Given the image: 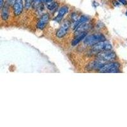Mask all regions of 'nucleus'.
Segmentation results:
<instances>
[{
	"label": "nucleus",
	"mask_w": 127,
	"mask_h": 127,
	"mask_svg": "<svg viewBox=\"0 0 127 127\" xmlns=\"http://www.w3.org/2000/svg\"><path fill=\"white\" fill-rule=\"evenodd\" d=\"M13 13L15 15L18 16L22 13L24 10V5L22 0H15L13 4Z\"/></svg>",
	"instance_id": "obj_6"
},
{
	"label": "nucleus",
	"mask_w": 127,
	"mask_h": 127,
	"mask_svg": "<svg viewBox=\"0 0 127 127\" xmlns=\"http://www.w3.org/2000/svg\"><path fill=\"white\" fill-rule=\"evenodd\" d=\"M50 20V15L47 13L44 14L41 16V17L39 19V21L37 23L36 27L39 29H43L47 25L48 22Z\"/></svg>",
	"instance_id": "obj_8"
},
{
	"label": "nucleus",
	"mask_w": 127,
	"mask_h": 127,
	"mask_svg": "<svg viewBox=\"0 0 127 127\" xmlns=\"http://www.w3.org/2000/svg\"><path fill=\"white\" fill-rule=\"evenodd\" d=\"M42 3V0H33V3L32 4H34L33 6H34L35 8L38 7V6L40 5Z\"/></svg>",
	"instance_id": "obj_15"
},
{
	"label": "nucleus",
	"mask_w": 127,
	"mask_h": 127,
	"mask_svg": "<svg viewBox=\"0 0 127 127\" xmlns=\"http://www.w3.org/2000/svg\"><path fill=\"white\" fill-rule=\"evenodd\" d=\"M68 10H69V8H68L67 6H62V7H61V8H60L59 11L57 16L55 17V20H56V21L59 22L62 19L64 16L65 15V14H67V13L68 12Z\"/></svg>",
	"instance_id": "obj_9"
},
{
	"label": "nucleus",
	"mask_w": 127,
	"mask_h": 127,
	"mask_svg": "<svg viewBox=\"0 0 127 127\" xmlns=\"http://www.w3.org/2000/svg\"><path fill=\"white\" fill-rule=\"evenodd\" d=\"M87 36V32H83V33L77 35L76 38H75V39H74V40L72 41V45H73V46H76V45H77L78 43H79V42L81 41L83 39H85Z\"/></svg>",
	"instance_id": "obj_11"
},
{
	"label": "nucleus",
	"mask_w": 127,
	"mask_h": 127,
	"mask_svg": "<svg viewBox=\"0 0 127 127\" xmlns=\"http://www.w3.org/2000/svg\"><path fill=\"white\" fill-rule=\"evenodd\" d=\"M112 48H113V46L110 44L109 42L104 40L102 41L98 42L97 44L93 45L92 50L93 52L98 53V52H102V51L111 50Z\"/></svg>",
	"instance_id": "obj_4"
},
{
	"label": "nucleus",
	"mask_w": 127,
	"mask_h": 127,
	"mask_svg": "<svg viewBox=\"0 0 127 127\" xmlns=\"http://www.w3.org/2000/svg\"><path fill=\"white\" fill-rule=\"evenodd\" d=\"M105 40V37L102 34H93L88 36H86L84 39V43L88 46H93L100 41Z\"/></svg>",
	"instance_id": "obj_2"
},
{
	"label": "nucleus",
	"mask_w": 127,
	"mask_h": 127,
	"mask_svg": "<svg viewBox=\"0 0 127 127\" xmlns=\"http://www.w3.org/2000/svg\"><path fill=\"white\" fill-rule=\"evenodd\" d=\"M113 2V4H114V6H119V5H120V3H119L117 1H116V0H114Z\"/></svg>",
	"instance_id": "obj_19"
},
{
	"label": "nucleus",
	"mask_w": 127,
	"mask_h": 127,
	"mask_svg": "<svg viewBox=\"0 0 127 127\" xmlns=\"http://www.w3.org/2000/svg\"><path fill=\"white\" fill-rule=\"evenodd\" d=\"M126 15L127 16V12H126Z\"/></svg>",
	"instance_id": "obj_21"
},
{
	"label": "nucleus",
	"mask_w": 127,
	"mask_h": 127,
	"mask_svg": "<svg viewBox=\"0 0 127 127\" xmlns=\"http://www.w3.org/2000/svg\"><path fill=\"white\" fill-rule=\"evenodd\" d=\"M105 64V62L102 61L100 60L97 59L96 61H94L87 65V69L90 71H92V70H98L100 68L102 67Z\"/></svg>",
	"instance_id": "obj_7"
},
{
	"label": "nucleus",
	"mask_w": 127,
	"mask_h": 127,
	"mask_svg": "<svg viewBox=\"0 0 127 127\" xmlns=\"http://www.w3.org/2000/svg\"><path fill=\"white\" fill-rule=\"evenodd\" d=\"M9 8L8 7L7 5H4L3 7L2 8L1 13V16L3 20H7L9 17Z\"/></svg>",
	"instance_id": "obj_12"
},
{
	"label": "nucleus",
	"mask_w": 127,
	"mask_h": 127,
	"mask_svg": "<svg viewBox=\"0 0 127 127\" xmlns=\"http://www.w3.org/2000/svg\"><path fill=\"white\" fill-rule=\"evenodd\" d=\"M88 20V18L87 17V16L85 15H82L80 17L79 19H78V20H76L73 26V29L74 30H75L77 28L79 27L80 25H81L82 24H83L84 22H87V20Z\"/></svg>",
	"instance_id": "obj_10"
},
{
	"label": "nucleus",
	"mask_w": 127,
	"mask_h": 127,
	"mask_svg": "<svg viewBox=\"0 0 127 127\" xmlns=\"http://www.w3.org/2000/svg\"><path fill=\"white\" fill-rule=\"evenodd\" d=\"M33 3V0H25L24 8L26 10H28L31 8V5Z\"/></svg>",
	"instance_id": "obj_14"
},
{
	"label": "nucleus",
	"mask_w": 127,
	"mask_h": 127,
	"mask_svg": "<svg viewBox=\"0 0 127 127\" xmlns=\"http://www.w3.org/2000/svg\"><path fill=\"white\" fill-rule=\"evenodd\" d=\"M7 1L10 4H13V3H14V2L15 1V0H7Z\"/></svg>",
	"instance_id": "obj_20"
},
{
	"label": "nucleus",
	"mask_w": 127,
	"mask_h": 127,
	"mask_svg": "<svg viewBox=\"0 0 127 127\" xmlns=\"http://www.w3.org/2000/svg\"><path fill=\"white\" fill-rule=\"evenodd\" d=\"M120 64L118 62H110L106 64H104L102 67L98 70V72L101 73H113V72H119V69Z\"/></svg>",
	"instance_id": "obj_1"
},
{
	"label": "nucleus",
	"mask_w": 127,
	"mask_h": 127,
	"mask_svg": "<svg viewBox=\"0 0 127 127\" xmlns=\"http://www.w3.org/2000/svg\"><path fill=\"white\" fill-rule=\"evenodd\" d=\"M4 5V0H0V9H1Z\"/></svg>",
	"instance_id": "obj_18"
},
{
	"label": "nucleus",
	"mask_w": 127,
	"mask_h": 127,
	"mask_svg": "<svg viewBox=\"0 0 127 127\" xmlns=\"http://www.w3.org/2000/svg\"><path fill=\"white\" fill-rule=\"evenodd\" d=\"M70 21L66 20L62 23L61 25V28L57 31L56 33V36L58 38H62L64 36H65L67 33L68 31L70 28Z\"/></svg>",
	"instance_id": "obj_5"
},
{
	"label": "nucleus",
	"mask_w": 127,
	"mask_h": 127,
	"mask_svg": "<svg viewBox=\"0 0 127 127\" xmlns=\"http://www.w3.org/2000/svg\"><path fill=\"white\" fill-rule=\"evenodd\" d=\"M52 1H53V0H42V3H46V4H48Z\"/></svg>",
	"instance_id": "obj_16"
},
{
	"label": "nucleus",
	"mask_w": 127,
	"mask_h": 127,
	"mask_svg": "<svg viewBox=\"0 0 127 127\" xmlns=\"http://www.w3.org/2000/svg\"><path fill=\"white\" fill-rule=\"evenodd\" d=\"M97 59L104 62H112L116 59V55L111 50H106L97 53Z\"/></svg>",
	"instance_id": "obj_3"
},
{
	"label": "nucleus",
	"mask_w": 127,
	"mask_h": 127,
	"mask_svg": "<svg viewBox=\"0 0 127 127\" xmlns=\"http://www.w3.org/2000/svg\"><path fill=\"white\" fill-rule=\"evenodd\" d=\"M47 8L50 11H53V10H56L58 8V4L56 2H51V3L47 4Z\"/></svg>",
	"instance_id": "obj_13"
},
{
	"label": "nucleus",
	"mask_w": 127,
	"mask_h": 127,
	"mask_svg": "<svg viewBox=\"0 0 127 127\" xmlns=\"http://www.w3.org/2000/svg\"><path fill=\"white\" fill-rule=\"evenodd\" d=\"M118 1L120 3H121V4H123V5H126L127 4V0H118Z\"/></svg>",
	"instance_id": "obj_17"
}]
</instances>
